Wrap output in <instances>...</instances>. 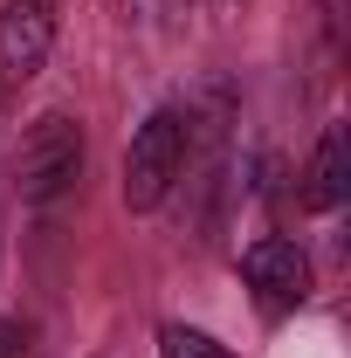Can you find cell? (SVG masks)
I'll use <instances>...</instances> for the list:
<instances>
[{"mask_svg":"<svg viewBox=\"0 0 351 358\" xmlns=\"http://www.w3.org/2000/svg\"><path fill=\"white\" fill-rule=\"evenodd\" d=\"M48 48H55V7L48 0H0V90L35 83Z\"/></svg>","mask_w":351,"mask_h":358,"instance_id":"277c9868","label":"cell"},{"mask_svg":"<svg viewBox=\"0 0 351 358\" xmlns=\"http://www.w3.org/2000/svg\"><path fill=\"white\" fill-rule=\"evenodd\" d=\"M159 358H241V352H227L220 338L193 331V324H159Z\"/></svg>","mask_w":351,"mask_h":358,"instance_id":"8992f818","label":"cell"},{"mask_svg":"<svg viewBox=\"0 0 351 358\" xmlns=\"http://www.w3.org/2000/svg\"><path fill=\"white\" fill-rule=\"evenodd\" d=\"M28 345H35V331L21 317H0V358H28Z\"/></svg>","mask_w":351,"mask_h":358,"instance_id":"52a82bcc","label":"cell"},{"mask_svg":"<svg viewBox=\"0 0 351 358\" xmlns=\"http://www.w3.org/2000/svg\"><path fill=\"white\" fill-rule=\"evenodd\" d=\"M186 152H193V117L173 110V103L152 110L131 131V145H124V207H131V214L166 207V193H173L179 173H186Z\"/></svg>","mask_w":351,"mask_h":358,"instance_id":"7a4b0ae2","label":"cell"},{"mask_svg":"<svg viewBox=\"0 0 351 358\" xmlns=\"http://www.w3.org/2000/svg\"><path fill=\"white\" fill-rule=\"evenodd\" d=\"M241 275H248V289H255V303L268 317H289L310 303V262L303 248L289 241V234H262V241H248L241 248Z\"/></svg>","mask_w":351,"mask_h":358,"instance_id":"3957f363","label":"cell"},{"mask_svg":"<svg viewBox=\"0 0 351 358\" xmlns=\"http://www.w3.org/2000/svg\"><path fill=\"white\" fill-rule=\"evenodd\" d=\"M83 159H89V138H83V117L69 110H42L28 138H21V159H14V186L28 207H55L62 193H76L83 179Z\"/></svg>","mask_w":351,"mask_h":358,"instance_id":"6da1fadb","label":"cell"},{"mask_svg":"<svg viewBox=\"0 0 351 358\" xmlns=\"http://www.w3.org/2000/svg\"><path fill=\"white\" fill-rule=\"evenodd\" d=\"M345 193H351V131L345 124H324V138H317V152H310V166H303L296 200H303L310 214H338Z\"/></svg>","mask_w":351,"mask_h":358,"instance_id":"5b68a950","label":"cell"}]
</instances>
